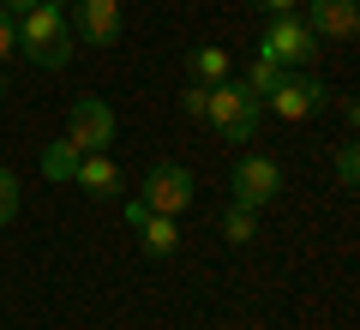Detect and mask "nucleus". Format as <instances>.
Listing matches in <instances>:
<instances>
[{"instance_id":"nucleus-4","label":"nucleus","mask_w":360,"mask_h":330,"mask_svg":"<svg viewBox=\"0 0 360 330\" xmlns=\"http://www.w3.org/2000/svg\"><path fill=\"white\" fill-rule=\"evenodd\" d=\"M66 144H72L78 156L108 151V144H115V108H108L103 96H78L72 108H66Z\"/></svg>"},{"instance_id":"nucleus-19","label":"nucleus","mask_w":360,"mask_h":330,"mask_svg":"<svg viewBox=\"0 0 360 330\" xmlns=\"http://www.w3.org/2000/svg\"><path fill=\"white\" fill-rule=\"evenodd\" d=\"M6 54H18V18L0 6V61H6Z\"/></svg>"},{"instance_id":"nucleus-18","label":"nucleus","mask_w":360,"mask_h":330,"mask_svg":"<svg viewBox=\"0 0 360 330\" xmlns=\"http://www.w3.org/2000/svg\"><path fill=\"white\" fill-rule=\"evenodd\" d=\"M336 180L354 192V180H360V151H354V144H342V151H336Z\"/></svg>"},{"instance_id":"nucleus-13","label":"nucleus","mask_w":360,"mask_h":330,"mask_svg":"<svg viewBox=\"0 0 360 330\" xmlns=\"http://www.w3.org/2000/svg\"><path fill=\"white\" fill-rule=\"evenodd\" d=\"M217 229H222V241H229V246H246V241L258 234V210H246V204L229 198V210L217 216Z\"/></svg>"},{"instance_id":"nucleus-2","label":"nucleus","mask_w":360,"mask_h":330,"mask_svg":"<svg viewBox=\"0 0 360 330\" xmlns=\"http://www.w3.org/2000/svg\"><path fill=\"white\" fill-rule=\"evenodd\" d=\"M205 120L222 132L229 144H246L258 139V120H264V102L252 96V90L240 84V78H222V84H210V102H205Z\"/></svg>"},{"instance_id":"nucleus-22","label":"nucleus","mask_w":360,"mask_h":330,"mask_svg":"<svg viewBox=\"0 0 360 330\" xmlns=\"http://www.w3.org/2000/svg\"><path fill=\"white\" fill-rule=\"evenodd\" d=\"M0 6H6V13L18 18V13H30V6H42V0H0Z\"/></svg>"},{"instance_id":"nucleus-5","label":"nucleus","mask_w":360,"mask_h":330,"mask_svg":"<svg viewBox=\"0 0 360 330\" xmlns=\"http://www.w3.org/2000/svg\"><path fill=\"white\" fill-rule=\"evenodd\" d=\"M264 108H276V120H288V127H300V120H312L324 108V84L312 72H283V84L264 96Z\"/></svg>"},{"instance_id":"nucleus-21","label":"nucleus","mask_w":360,"mask_h":330,"mask_svg":"<svg viewBox=\"0 0 360 330\" xmlns=\"http://www.w3.org/2000/svg\"><path fill=\"white\" fill-rule=\"evenodd\" d=\"M252 6H264V13H300V0H252Z\"/></svg>"},{"instance_id":"nucleus-10","label":"nucleus","mask_w":360,"mask_h":330,"mask_svg":"<svg viewBox=\"0 0 360 330\" xmlns=\"http://www.w3.org/2000/svg\"><path fill=\"white\" fill-rule=\"evenodd\" d=\"M72 186L90 192V198H108V192H120V168H115V156H108V151H84V156H78V168H72Z\"/></svg>"},{"instance_id":"nucleus-1","label":"nucleus","mask_w":360,"mask_h":330,"mask_svg":"<svg viewBox=\"0 0 360 330\" xmlns=\"http://www.w3.org/2000/svg\"><path fill=\"white\" fill-rule=\"evenodd\" d=\"M78 37H72V18L60 13V6H30V13H18V54H30L37 66H49V72H60L66 61H72Z\"/></svg>"},{"instance_id":"nucleus-9","label":"nucleus","mask_w":360,"mask_h":330,"mask_svg":"<svg viewBox=\"0 0 360 330\" xmlns=\"http://www.w3.org/2000/svg\"><path fill=\"white\" fill-rule=\"evenodd\" d=\"M66 18H72V37L90 42V49L120 42V0H72Z\"/></svg>"},{"instance_id":"nucleus-7","label":"nucleus","mask_w":360,"mask_h":330,"mask_svg":"<svg viewBox=\"0 0 360 330\" xmlns=\"http://www.w3.org/2000/svg\"><path fill=\"white\" fill-rule=\"evenodd\" d=\"M300 18L319 42H354L360 37V0H300Z\"/></svg>"},{"instance_id":"nucleus-6","label":"nucleus","mask_w":360,"mask_h":330,"mask_svg":"<svg viewBox=\"0 0 360 330\" xmlns=\"http://www.w3.org/2000/svg\"><path fill=\"white\" fill-rule=\"evenodd\" d=\"M276 192H283V163L276 156H240V168H234V204L264 210V204H276Z\"/></svg>"},{"instance_id":"nucleus-16","label":"nucleus","mask_w":360,"mask_h":330,"mask_svg":"<svg viewBox=\"0 0 360 330\" xmlns=\"http://www.w3.org/2000/svg\"><path fill=\"white\" fill-rule=\"evenodd\" d=\"M13 216H18V174H13V168H0V229H6Z\"/></svg>"},{"instance_id":"nucleus-17","label":"nucleus","mask_w":360,"mask_h":330,"mask_svg":"<svg viewBox=\"0 0 360 330\" xmlns=\"http://www.w3.org/2000/svg\"><path fill=\"white\" fill-rule=\"evenodd\" d=\"M205 102H210V84H186V90H180V115L205 120Z\"/></svg>"},{"instance_id":"nucleus-20","label":"nucleus","mask_w":360,"mask_h":330,"mask_svg":"<svg viewBox=\"0 0 360 330\" xmlns=\"http://www.w3.org/2000/svg\"><path fill=\"white\" fill-rule=\"evenodd\" d=\"M120 216H127V229H139L144 216H150V204H144V198H127V210H120Z\"/></svg>"},{"instance_id":"nucleus-23","label":"nucleus","mask_w":360,"mask_h":330,"mask_svg":"<svg viewBox=\"0 0 360 330\" xmlns=\"http://www.w3.org/2000/svg\"><path fill=\"white\" fill-rule=\"evenodd\" d=\"M49 6H60V13H66V6H72V0H49Z\"/></svg>"},{"instance_id":"nucleus-24","label":"nucleus","mask_w":360,"mask_h":330,"mask_svg":"<svg viewBox=\"0 0 360 330\" xmlns=\"http://www.w3.org/2000/svg\"><path fill=\"white\" fill-rule=\"evenodd\" d=\"M0 96H6V78H0Z\"/></svg>"},{"instance_id":"nucleus-3","label":"nucleus","mask_w":360,"mask_h":330,"mask_svg":"<svg viewBox=\"0 0 360 330\" xmlns=\"http://www.w3.org/2000/svg\"><path fill=\"white\" fill-rule=\"evenodd\" d=\"M319 49H324V42L307 30V18H300V13H270L264 37H258V54L276 61L283 72H307V66L319 61Z\"/></svg>"},{"instance_id":"nucleus-14","label":"nucleus","mask_w":360,"mask_h":330,"mask_svg":"<svg viewBox=\"0 0 360 330\" xmlns=\"http://www.w3.org/2000/svg\"><path fill=\"white\" fill-rule=\"evenodd\" d=\"M240 84H246V90H252V96H258V102H264V96H270V90L283 84V66H276V61H264V54H252V66H246V78H240Z\"/></svg>"},{"instance_id":"nucleus-12","label":"nucleus","mask_w":360,"mask_h":330,"mask_svg":"<svg viewBox=\"0 0 360 330\" xmlns=\"http://www.w3.org/2000/svg\"><path fill=\"white\" fill-rule=\"evenodd\" d=\"M186 66H193V84H222V78H234L229 49H193V54H186Z\"/></svg>"},{"instance_id":"nucleus-15","label":"nucleus","mask_w":360,"mask_h":330,"mask_svg":"<svg viewBox=\"0 0 360 330\" xmlns=\"http://www.w3.org/2000/svg\"><path fill=\"white\" fill-rule=\"evenodd\" d=\"M72 168H78V151L66 139H54L49 151H42V180H72Z\"/></svg>"},{"instance_id":"nucleus-11","label":"nucleus","mask_w":360,"mask_h":330,"mask_svg":"<svg viewBox=\"0 0 360 330\" xmlns=\"http://www.w3.org/2000/svg\"><path fill=\"white\" fill-rule=\"evenodd\" d=\"M132 234H139V246H144L150 258H168V253L180 246V216H156V210H150Z\"/></svg>"},{"instance_id":"nucleus-8","label":"nucleus","mask_w":360,"mask_h":330,"mask_svg":"<svg viewBox=\"0 0 360 330\" xmlns=\"http://www.w3.org/2000/svg\"><path fill=\"white\" fill-rule=\"evenodd\" d=\"M139 198L150 204L156 216H180L186 204H193V174L180 163H156L150 174H144V186H139Z\"/></svg>"}]
</instances>
